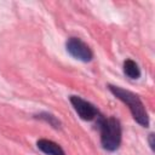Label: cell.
I'll list each match as a JSON object with an SVG mask.
<instances>
[{"label": "cell", "mask_w": 155, "mask_h": 155, "mask_svg": "<svg viewBox=\"0 0 155 155\" xmlns=\"http://www.w3.org/2000/svg\"><path fill=\"white\" fill-rule=\"evenodd\" d=\"M108 88L117 99H120L128 107L133 119L140 126H143V127L149 126V116H148L147 109L137 94H134L133 92H131L128 90H125L122 87L114 86V85H108Z\"/></svg>", "instance_id": "6da1fadb"}, {"label": "cell", "mask_w": 155, "mask_h": 155, "mask_svg": "<svg viewBox=\"0 0 155 155\" xmlns=\"http://www.w3.org/2000/svg\"><path fill=\"white\" fill-rule=\"evenodd\" d=\"M97 125L101 131V144L108 151H114L121 143V125L120 121L113 116H97Z\"/></svg>", "instance_id": "7a4b0ae2"}, {"label": "cell", "mask_w": 155, "mask_h": 155, "mask_svg": "<svg viewBox=\"0 0 155 155\" xmlns=\"http://www.w3.org/2000/svg\"><path fill=\"white\" fill-rule=\"evenodd\" d=\"M67 51L70 56H73L75 59H79L81 62H90L93 58V52L88 47L87 44H85L79 38H69L65 44Z\"/></svg>", "instance_id": "3957f363"}, {"label": "cell", "mask_w": 155, "mask_h": 155, "mask_svg": "<svg viewBox=\"0 0 155 155\" xmlns=\"http://www.w3.org/2000/svg\"><path fill=\"white\" fill-rule=\"evenodd\" d=\"M71 105L74 107L75 111L78 113V115L85 120V121H92L94 119H97V116L99 115L98 109L90 102L82 99L81 97L78 96H70L69 97Z\"/></svg>", "instance_id": "277c9868"}, {"label": "cell", "mask_w": 155, "mask_h": 155, "mask_svg": "<svg viewBox=\"0 0 155 155\" xmlns=\"http://www.w3.org/2000/svg\"><path fill=\"white\" fill-rule=\"evenodd\" d=\"M36 145L41 151H44L47 155H65L63 149L57 143H54V142H52L50 139L41 138V139H39L36 142Z\"/></svg>", "instance_id": "5b68a950"}, {"label": "cell", "mask_w": 155, "mask_h": 155, "mask_svg": "<svg viewBox=\"0 0 155 155\" xmlns=\"http://www.w3.org/2000/svg\"><path fill=\"white\" fill-rule=\"evenodd\" d=\"M124 73L130 79H138L140 76V70L138 64L132 59H126L124 62Z\"/></svg>", "instance_id": "8992f818"}, {"label": "cell", "mask_w": 155, "mask_h": 155, "mask_svg": "<svg viewBox=\"0 0 155 155\" xmlns=\"http://www.w3.org/2000/svg\"><path fill=\"white\" fill-rule=\"evenodd\" d=\"M36 117H39V119H41V120L48 122V124H50L51 126H53L54 128H59V127H61V122H59V120H58L56 116H53L52 114H48V113H41V114L36 115Z\"/></svg>", "instance_id": "52a82bcc"}, {"label": "cell", "mask_w": 155, "mask_h": 155, "mask_svg": "<svg viewBox=\"0 0 155 155\" xmlns=\"http://www.w3.org/2000/svg\"><path fill=\"white\" fill-rule=\"evenodd\" d=\"M149 145H150L151 150H154V134L153 133L149 134Z\"/></svg>", "instance_id": "ba28073f"}]
</instances>
